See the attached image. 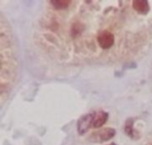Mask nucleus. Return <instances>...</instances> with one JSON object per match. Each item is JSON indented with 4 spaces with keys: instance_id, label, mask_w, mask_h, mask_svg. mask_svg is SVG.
Returning a JSON list of instances; mask_svg holds the SVG:
<instances>
[{
    "instance_id": "1",
    "label": "nucleus",
    "mask_w": 152,
    "mask_h": 145,
    "mask_svg": "<svg viewBox=\"0 0 152 145\" xmlns=\"http://www.w3.org/2000/svg\"><path fill=\"white\" fill-rule=\"evenodd\" d=\"M115 135L116 130L114 128H104L92 133L88 137V141L94 144H102L111 140L115 136Z\"/></svg>"
},
{
    "instance_id": "2",
    "label": "nucleus",
    "mask_w": 152,
    "mask_h": 145,
    "mask_svg": "<svg viewBox=\"0 0 152 145\" xmlns=\"http://www.w3.org/2000/svg\"><path fill=\"white\" fill-rule=\"evenodd\" d=\"M94 113L82 115L79 118L77 124V130L79 136H84L89 131V129L94 125Z\"/></svg>"
},
{
    "instance_id": "3",
    "label": "nucleus",
    "mask_w": 152,
    "mask_h": 145,
    "mask_svg": "<svg viewBox=\"0 0 152 145\" xmlns=\"http://www.w3.org/2000/svg\"><path fill=\"white\" fill-rule=\"evenodd\" d=\"M97 42H98V44L100 45L101 48L107 50V49L111 48L114 45L115 36L111 32H110L108 30H103L98 34Z\"/></svg>"
},
{
    "instance_id": "4",
    "label": "nucleus",
    "mask_w": 152,
    "mask_h": 145,
    "mask_svg": "<svg viewBox=\"0 0 152 145\" xmlns=\"http://www.w3.org/2000/svg\"><path fill=\"white\" fill-rule=\"evenodd\" d=\"M109 119V113L104 111H99L94 113V125L93 127L94 128H102L108 120Z\"/></svg>"
},
{
    "instance_id": "5",
    "label": "nucleus",
    "mask_w": 152,
    "mask_h": 145,
    "mask_svg": "<svg viewBox=\"0 0 152 145\" xmlns=\"http://www.w3.org/2000/svg\"><path fill=\"white\" fill-rule=\"evenodd\" d=\"M134 9L140 14L146 15L150 12V4L146 0H135L133 2Z\"/></svg>"
},
{
    "instance_id": "6",
    "label": "nucleus",
    "mask_w": 152,
    "mask_h": 145,
    "mask_svg": "<svg viewBox=\"0 0 152 145\" xmlns=\"http://www.w3.org/2000/svg\"><path fill=\"white\" fill-rule=\"evenodd\" d=\"M125 133L126 136H128L132 139H137L139 138V135L137 134L136 130L134 128V120L132 118H129L125 125Z\"/></svg>"
},
{
    "instance_id": "7",
    "label": "nucleus",
    "mask_w": 152,
    "mask_h": 145,
    "mask_svg": "<svg viewBox=\"0 0 152 145\" xmlns=\"http://www.w3.org/2000/svg\"><path fill=\"white\" fill-rule=\"evenodd\" d=\"M50 2H51V4L56 10H64L69 6L71 1H69V0H52Z\"/></svg>"
},
{
    "instance_id": "8",
    "label": "nucleus",
    "mask_w": 152,
    "mask_h": 145,
    "mask_svg": "<svg viewBox=\"0 0 152 145\" xmlns=\"http://www.w3.org/2000/svg\"><path fill=\"white\" fill-rule=\"evenodd\" d=\"M108 145H116L114 143H112V144H108Z\"/></svg>"
}]
</instances>
